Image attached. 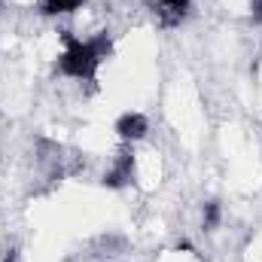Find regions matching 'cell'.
<instances>
[{"label":"cell","mask_w":262,"mask_h":262,"mask_svg":"<svg viewBox=\"0 0 262 262\" xmlns=\"http://www.w3.org/2000/svg\"><path fill=\"white\" fill-rule=\"evenodd\" d=\"M149 134V119L140 113V110H125L119 119H116V137H119V143H140L143 137Z\"/></svg>","instance_id":"1"},{"label":"cell","mask_w":262,"mask_h":262,"mask_svg":"<svg viewBox=\"0 0 262 262\" xmlns=\"http://www.w3.org/2000/svg\"><path fill=\"white\" fill-rule=\"evenodd\" d=\"M6 6H12V9H18V12H28V9H40L43 6V0H3Z\"/></svg>","instance_id":"2"}]
</instances>
